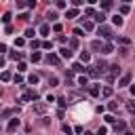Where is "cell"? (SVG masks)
<instances>
[{
    "instance_id": "ee69618b",
    "label": "cell",
    "mask_w": 135,
    "mask_h": 135,
    "mask_svg": "<svg viewBox=\"0 0 135 135\" xmlns=\"http://www.w3.org/2000/svg\"><path fill=\"white\" fill-rule=\"evenodd\" d=\"M76 46H78V40L72 38V40H70V49H76Z\"/></svg>"
},
{
    "instance_id": "74e56055",
    "label": "cell",
    "mask_w": 135,
    "mask_h": 135,
    "mask_svg": "<svg viewBox=\"0 0 135 135\" xmlns=\"http://www.w3.org/2000/svg\"><path fill=\"white\" fill-rule=\"evenodd\" d=\"M11 59H15V61L21 59V53H19V51H13V53H11Z\"/></svg>"
},
{
    "instance_id": "8d00e7d4",
    "label": "cell",
    "mask_w": 135,
    "mask_h": 135,
    "mask_svg": "<svg viewBox=\"0 0 135 135\" xmlns=\"http://www.w3.org/2000/svg\"><path fill=\"white\" fill-rule=\"evenodd\" d=\"M34 36H36V32H34L32 27H30V30H25V38H34Z\"/></svg>"
},
{
    "instance_id": "d4e9b609",
    "label": "cell",
    "mask_w": 135,
    "mask_h": 135,
    "mask_svg": "<svg viewBox=\"0 0 135 135\" xmlns=\"http://www.w3.org/2000/svg\"><path fill=\"white\" fill-rule=\"evenodd\" d=\"M112 93H114L112 86H103V89H101V95H103V97H112Z\"/></svg>"
},
{
    "instance_id": "6f0895ef",
    "label": "cell",
    "mask_w": 135,
    "mask_h": 135,
    "mask_svg": "<svg viewBox=\"0 0 135 135\" xmlns=\"http://www.w3.org/2000/svg\"><path fill=\"white\" fill-rule=\"evenodd\" d=\"M133 129H135V118H133Z\"/></svg>"
},
{
    "instance_id": "52a82bcc",
    "label": "cell",
    "mask_w": 135,
    "mask_h": 135,
    "mask_svg": "<svg viewBox=\"0 0 135 135\" xmlns=\"http://www.w3.org/2000/svg\"><path fill=\"white\" fill-rule=\"evenodd\" d=\"M19 122H21L19 118H11V122H8V127H6V131H8V133H13V131L19 127Z\"/></svg>"
},
{
    "instance_id": "681fc988",
    "label": "cell",
    "mask_w": 135,
    "mask_h": 135,
    "mask_svg": "<svg viewBox=\"0 0 135 135\" xmlns=\"http://www.w3.org/2000/svg\"><path fill=\"white\" fill-rule=\"evenodd\" d=\"M53 32H61V23H53Z\"/></svg>"
},
{
    "instance_id": "816d5d0a",
    "label": "cell",
    "mask_w": 135,
    "mask_h": 135,
    "mask_svg": "<svg viewBox=\"0 0 135 135\" xmlns=\"http://www.w3.org/2000/svg\"><path fill=\"white\" fill-rule=\"evenodd\" d=\"M11 114H15V110H4L2 112V116H11Z\"/></svg>"
},
{
    "instance_id": "c3c4849f",
    "label": "cell",
    "mask_w": 135,
    "mask_h": 135,
    "mask_svg": "<svg viewBox=\"0 0 135 135\" xmlns=\"http://www.w3.org/2000/svg\"><path fill=\"white\" fill-rule=\"evenodd\" d=\"M25 6H27V2H23V0H19V2H17V8H25Z\"/></svg>"
},
{
    "instance_id": "ffe728a7",
    "label": "cell",
    "mask_w": 135,
    "mask_h": 135,
    "mask_svg": "<svg viewBox=\"0 0 135 135\" xmlns=\"http://www.w3.org/2000/svg\"><path fill=\"white\" fill-rule=\"evenodd\" d=\"M0 80H2V82H8V80H13V74H11V72H2V74H0Z\"/></svg>"
},
{
    "instance_id": "6da1fadb",
    "label": "cell",
    "mask_w": 135,
    "mask_h": 135,
    "mask_svg": "<svg viewBox=\"0 0 135 135\" xmlns=\"http://www.w3.org/2000/svg\"><path fill=\"white\" fill-rule=\"evenodd\" d=\"M97 34L101 36V38H105V40H112L114 36H112V27H108V25H99L97 27Z\"/></svg>"
},
{
    "instance_id": "44dd1931",
    "label": "cell",
    "mask_w": 135,
    "mask_h": 135,
    "mask_svg": "<svg viewBox=\"0 0 135 135\" xmlns=\"http://www.w3.org/2000/svg\"><path fill=\"white\" fill-rule=\"evenodd\" d=\"M112 21H114V25H118V27H120V25L124 23V19H122L120 15H114V17H112Z\"/></svg>"
},
{
    "instance_id": "f6af8a7d",
    "label": "cell",
    "mask_w": 135,
    "mask_h": 135,
    "mask_svg": "<svg viewBox=\"0 0 135 135\" xmlns=\"http://www.w3.org/2000/svg\"><path fill=\"white\" fill-rule=\"evenodd\" d=\"M17 70H19V72H25V70H27V65H25V63H23V61H21V63H19V65H17Z\"/></svg>"
},
{
    "instance_id": "d6986e66",
    "label": "cell",
    "mask_w": 135,
    "mask_h": 135,
    "mask_svg": "<svg viewBox=\"0 0 135 135\" xmlns=\"http://www.w3.org/2000/svg\"><path fill=\"white\" fill-rule=\"evenodd\" d=\"M89 93H91L93 97H99V93H101V89H99L97 84H93V86H89Z\"/></svg>"
},
{
    "instance_id": "7402d4cb",
    "label": "cell",
    "mask_w": 135,
    "mask_h": 135,
    "mask_svg": "<svg viewBox=\"0 0 135 135\" xmlns=\"http://www.w3.org/2000/svg\"><path fill=\"white\" fill-rule=\"evenodd\" d=\"M84 30H86V32H93V30H95V23H93L91 19H86V21H84Z\"/></svg>"
},
{
    "instance_id": "9a60e30c",
    "label": "cell",
    "mask_w": 135,
    "mask_h": 135,
    "mask_svg": "<svg viewBox=\"0 0 135 135\" xmlns=\"http://www.w3.org/2000/svg\"><path fill=\"white\" fill-rule=\"evenodd\" d=\"M89 61H91V53L89 51H82L80 53V63H89Z\"/></svg>"
},
{
    "instance_id": "f1b7e54d",
    "label": "cell",
    "mask_w": 135,
    "mask_h": 135,
    "mask_svg": "<svg viewBox=\"0 0 135 135\" xmlns=\"http://www.w3.org/2000/svg\"><path fill=\"white\" fill-rule=\"evenodd\" d=\"M127 110H129L131 114H135V99H133V101H127Z\"/></svg>"
},
{
    "instance_id": "d590c367",
    "label": "cell",
    "mask_w": 135,
    "mask_h": 135,
    "mask_svg": "<svg viewBox=\"0 0 135 135\" xmlns=\"http://www.w3.org/2000/svg\"><path fill=\"white\" fill-rule=\"evenodd\" d=\"M61 129H63L65 135H72V127H70V124H61Z\"/></svg>"
},
{
    "instance_id": "f907efd6",
    "label": "cell",
    "mask_w": 135,
    "mask_h": 135,
    "mask_svg": "<svg viewBox=\"0 0 135 135\" xmlns=\"http://www.w3.org/2000/svg\"><path fill=\"white\" fill-rule=\"evenodd\" d=\"M74 34H76V36H84V34H82V27H76V30H74Z\"/></svg>"
},
{
    "instance_id": "1f68e13d",
    "label": "cell",
    "mask_w": 135,
    "mask_h": 135,
    "mask_svg": "<svg viewBox=\"0 0 135 135\" xmlns=\"http://www.w3.org/2000/svg\"><path fill=\"white\" fill-rule=\"evenodd\" d=\"M11 17H13L11 13H4V15H2V23H6V25H8V23H11Z\"/></svg>"
},
{
    "instance_id": "f546056e",
    "label": "cell",
    "mask_w": 135,
    "mask_h": 135,
    "mask_svg": "<svg viewBox=\"0 0 135 135\" xmlns=\"http://www.w3.org/2000/svg\"><path fill=\"white\" fill-rule=\"evenodd\" d=\"M55 6H57V8H68V2H65V0H57Z\"/></svg>"
},
{
    "instance_id": "2e32d148",
    "label": "cell",
    "mask_w": 135,
    "mask_h": 135,
    "mask_svg": "<svg viewBox=\"0 0 135 135\" xmlns=\"http://www.w3.org/2000/svg\"><path fill=\"white\" fill-rule=\"evenodd\" d=\"M44 110H46V105H44V103H40V101H38V103H34V112H36V114H44Z\"/></svg>"
},
{
    "instance_id": "4dcf8cb0",
    "label": "cell",
    "mask_w": 135,
    "mask_h": 135,
    "mask_svg": "<svg viewBox=\"0 0 135 135\" xmlns=\"http://www.w3.org/2000/svg\"><path fill=\"white\" fill-rule=\"evenodd\" d=\"M101 8H103V11H110V8H112V2H110V0H103V2H101Z\"/></svg>"
},
{
    "instance_id": "b9f144b4",
    "label": "cell",
    "mask_w": 135,
    "mask_h": 135,
    "mask_svg": "<svg viewBox=\"0 0 135 135\" xmlns=\"http://www.w3.org/2000/svg\"><path fill=\"white\" fill-rule=\"evenodd\" d=\"M118 51H120V55H122V57H124V55H129V46H120Z\"/></svg>"
},
{
    "instance_id": "9f6ffc18",
    "label": "cell",
    "mask_w": 135,
    "mask_h": 135,
    "mask_svg": "<svg viewBox=\"0 0 135 135\" xmlns=\"http://www.w3.org/2000/svg\"><path fill=\"white\" fill-rule=\"evenodd\" d=\"M2 63H4V59H2V55H0V65H2Z\"/></svg>"
},
{
    "instance_id": "4fadbf2b",
    "label": "cell",
    "mask_w": 135,
    "mask_h": 135,
    "mask_svg": "<svg viewBox=\"0 0 135 135\" xmlns=\"http://www.w3.org/2000/svg\"><path fill=\"white\" fill-rule=\"evenodd\" d=\"M59 57H65V59H70V57H72V51H70L68 46H61V49H59Z\"/></svg>"
},
{
    "instance_id": "9c48e42d",
    "label": "cell",
    "mask_w": 135,
    "mask_h": 135,
    "mask_svg": "<svg viewBox=\"0 0 135 135\" xmlns=\"http://www.w3.org/2000/svg\"><path fill=\"white\" fill-rule=\"evenodd\" d=\"M93 19H95L99 25H103V21H105V13H103V11H99V13H95V15H93Z\"/></svg>"
},
{
    "instance_id": "484cf974",
    "label": "cell",
    "mask_w": 135,
    "mask_h": 135,
    "mask_svg": "<svg viewBox=\"0 0 135 135\" xmlns=\"http://www.w3.org/2000/svg\"><path fill=\"white\" fill-rule=\"evenodd\" d=\"M103 120H105L108 124H114V122H116V116H114V114H105V116H103Z\"/></svg>"
},
{
    "instance_id": "e0dca14e",
    "label": "cell",
    "mask_w": 135,
    "mask_h": 135,
    "mask_svg": "<svg viewBox=\"0 0 135 135\" xmlns=\"http://www.w3.org/2000/svg\"><path fill=\"white\" fill-rule=\"evenodd\" d=\"M57 17H59V15H57L55 11H49V13H46V19H49L51 23H57Z\"/></svg>"
},
{
    "instance_id": "cb8c5ba5",
    "label": "cell",
    "mask_w": 135,
    "mask_h": 135,
    "mask_svg": "<svg viewBox=\"0 0 135 135\" xmlns=\"http://www.w3.org/2000/svg\"><path fill=\"white\" fill-rule=\"evenodd\" d=\"M72 68H74V72H78V74H82V72H86V68H84L82 63H74Z\"/></svg>"
},
{
    "instance_id": "7bdbcfd3",
    "label": "cell",
    "mask_w": 135,
    "mask_h": 135,
    "mask_svg": "<svg viewBox=\"0 0 135 135\" xmlns=\"http://www.w3.org/2000/svg\"><path fill=\"white\" fill-rule=\"evenodd\" d=\"M55 101H59V105H61V108H65V105H68V101H65V97H59V99H55Z\"/></svg>"
},
{
    "instance_id": "8992f818",
    "label": "cell",
    "mask_w": 135,
    "mask_h": 135,
    "mask_svg": "<svg viewBox=\"0 0 135 135\" xmlns=\"http://www.w3.org/2000/svg\"><path fill=\"white\" fill-rule=\"evenodd\" d=\"M127 84H131V74H122L118 80V86H127Z\"/></svg>"
},
{
    "instance_id": "db71d44e",
    "label": "cell",
    "mask_w": 135,
    "mask_h": 135,
    "mask_svg": "<svg viewBox=\"0 0 135 135\" xmlns=\"http://www.w3.org/2000/svg\"><path fill=\"white\" fill-rule=\"evenodd\" d=\"M122 135H133V133H131V131H124V133H122Z\"/></svg>"
},
{
    "instance_id": "ba28073f",
    "label": "cell",
    "mask_w": 135,
    "mask_h": 135,
    "mask_svg": "<svg viewBox=\"0 0 135 135\" xmlns=\"http://www.w3.org/2000/svg\"><path fill=\"white\" fill-rule=\"evenodd\" d=\"M129 13H131V6H129V4H127V2H124V4H120V6H118V15H120V17H122V15H129Z\"/></svg>"
},
{
    "instance_id": "e575fe53",
    "label": "cell",
    "mask_w": 135,
    "mask_h": 135,
    "mask_svg": "<svg viewBox=\"0 0 135 135\" xmlns=\"http://www.w3.org/2000/svg\"><path fill=\"white\" fill-rule=\"evenodd\" d=\"M27 80H30V84H36V82H38V74H30Z\"/></svg>"
},
{
    "instance_id": "4316f807",
    "label": "cell",
    "mask_w": 135,
    "mask_h": 135,
    "mask_svg": "<svg viewBox=\"0 0 135 135\" xmlns=\"http://www.w3.org/2000/svg\"><path fill=\"white\" fill-rule=\"evenodd\" d=\"M30 46H32V51H38V49L42 46V42H40V40H32V42H30Z\"/></svg>"
},
{
    "instance_id": "30bf717a",
    "label": "cell",
    "mask_w": 135,
    "mask_h": 135,
    "mask_svg": "<svg viewBox=\"0 0 135 135\" xmlns=\"http://www.w3.org/2000/svg\"><path fill=\"white\" fill-rule=\"evenodd\" d=\"M49 32H51V25H49V23H42V25L38 27V34H40V36H49Z\"/></svg>"
},
{
    "instance_id": "7a4b0ae2",
    "label": "cell",
    "mask_w": 135,
    "mask_h": 135,
    "mask_svg": "<svg viewBox=\"0 0 135 135\" xmlns=\"http://www.w3.org/2000/svg\"><path fill=\"white\" fill-rule=\"evenodd\" d=\"M38 97H40V95H38V91H25V93H23V97H21L19 101H21V103H25V101H38Z\"/></svg>"
},
{
    "instance_id": "ab89813d",
    "label": "cell",
    "mask_w": 135,
    "mask_h": 135,
    "mask_svg": "<svg viewBox=\"0 0 135 135\" xmlns=\"http://www.w3.org/2000/svg\"><path fill=\"white\" fill-rule=\"evenodd\" d=\"M78 6H82V0H72V8H78Z\"/></svg>"
},
{
    "instance_id": "11a10c76",
    "label": "cell",
    "mask_w": 135,
    "mask_h": 135,
    "mask_svg": "<svg viewBox=\"0 0 135 135\" xmlns=\"http://www.w3.org/2000/svg\"><path fill=\"white\" fill-rule=\"evenodd\" d=\"M84 135H95V133H91V131H84Z\"/></svg>"
},
{
    "instance_id": "3957f363",
    "label": "cell",
    "mask_w": 135,
    "mask_h": 135,
    "mask_svg": "<svg viewBox=\"0 0 135 135\" xmlns=\"http://www.w3.org/2000/svg\"><path fill=\"white\" fill-rule=\"evenodd\" d=\"M44 59H46V63H49V65H55V68H59V65H61V57H59V55H55V53H49Z\"/></svg>"
},
{
    "instance_id": "603a6c76",
    "label": "cell",
    "mask_w": 135,
    "mask_h": 135,
    "mask_svg": "<svg viewBox=\"0 0 135 135\" xmlns=\"http://www.w3.org/2000/svg\"><path fill=\"white\" fill-rule=\"evenodd\" d=\"M30 59H32V61H34V63H36V61H40V59H42V53H40V51H34V53H32V57H30Z\"/></svg>"
},
{
    "instance_id": "277c9868",
    "label": "cell",
    "mask_w": 135,
    "mask_h": 135,
    "mask_svg": "<svg viewBox=\"0 0 135 135\" xmlns=\"http://www.w3.org/2000/svg\"><path fill=\"white\" fill-rule=\"evenodd\" d=\"M108 72H110L108 74L110 78H116V76H120V65L118 63H112V65H108Z\"/></svg>"
},
{
    "instance_id": "5bb4252c",
    "label": "cell",
    "mask_w": 135,
    "mask_h": 135,
    "mask_svg": "<svg viewBox=\"0 0 135 135\" xmlns=\"http://www.w3.org/2000/svg\"><path fill=\"white\" fill-rule=\"evenodd\" d=\"M86 74H89L91 78H99V76H101V72H99L97 68H86Z\"/></svg>"
},
{
    "instance_id": "bcb514c9",
    "label": "cell",
    "mask_w": 135,
    "mask_h": 135,
    "mask_svg": "<svg viewBox=\"0 0 135 135\" xmlns=\"http://www.w3.org/2000/svg\"><path fill=\"white\" fill-rule=\"evenodd\" d=\"M13 80H15V82H17V84H21V82H23V78H21V76H19V74H15V76H13Z\"/></svg>"
},
{
    "instance_id": "7dc6e473",
    "label": "cell",
    "mask_w": 135,
    "mask_h": 135,
    "mask_svg": "<svg viewBox=\"0 0 135 135\" xmlns=\"http://www.w3.org/2000/svg\"><path fill=\"white\" fill-rule=\"evenodd\" d=\"M105 133H108V129H105V127H99V131H97L95 135H105Z\"/></svg>"
},
{
    "instance_id": "f5cc1de1",
    "label": "cell",
    "mask_w": 135,
    "mask_h": 135,
    "mask_svg": "<svg viewBox=\"0 0 135 135\" xmlns=\"http://www.w3.org/2000/svg\"><path fill=\"white\" fill-rule=\"evenodd\" d=\"M131 95H133V97H135V86H131Z\"/></svg>"
},
{
    "instance_id": "7c38bea8",
    "label": "cell",
    "mask_w": 135,
    "mask_h": 135,
    "mask_svg": "<svg viewBox=\"0 0 135 135\" xmlns=\"http://www.w3.org/2000/svg\"><path fill=\"white\" fill-rule=\"evenodd\" d=\"M101 53H103V55L114 53V44H112V42H105V44H103V49H101Z\"/></svg>"
},
{
    "instance_id": "836d02e7",
    "label": "cell",
    "mask_w": 135,
    "mask_h": 135,
    "mask_svg": "<svg viewBox=\"0 0 135 135\" xmlns=\"http://www.w3.org/2000/svg\"><path fill=\"white\" fill-rule=\"evenodd\" d=\"M93 15H95V11H93L91 6H89V8H84V17H93ZM84 17H82V19H84Z\"/></svg>"
},
{
    "instance_id": "83f0119b",
    "label": "cell",
    "mask_w": 135,
    "mask_h": 135,
    "mask_svg": "<svg viewBox=\"0 0 135 135\" xmlns=\"http://www.w3.org/2000/svg\"><path fill=\"white\" fill-rule=\"evenodd\" d=\"M78 84L80 86H86L89 84V76H78Z\"/></svg>"
},
{
    "instance_id": "5b68a950",
    "label": "cell",
    "mask_w": 135,
    "mask_h": 135,
    "mask_svg": "<svg viewBox=\"0 0 135 135\" xmlns=\"http://www.w3.org/2000/svg\"><path fill=\"white\" fill-rule=\"evenodd\" d=\"M78 15H80V11H78V8H72V6H70V8H65V17H68V19H74V17H78Z\"/></svg>"
},
{
    "instance_id": "60d3db41",
    "label": "cell",
    "mask_w": 135,
    "mask_h": 135,
    "mask_svg": "<svg viewBox=\"0 0 135 135\" xmlns=\"http://www.w3.org/2000/svg\"><path fill=\"white\" fill-rule=\"evenodd\" d=\"M23 44H25V38H17L15 40V46H23Z\"/></svg>"
},
{
    "instance_id": "ac0fdd59",
    "label": "cell",
    "mask_w": 135,
    "mask_h": 135,
    "mask_svg": "<svg viewBox=\"0 0 135 135\" xmlns=\"http://www.w3.org/2000/svg\"><path fill=\"white\" fill-rule=\"evenodd\" d=\"M91 49H93V51H101V49H103V42H101V40H93V42H91Z\"/></svg>"
},
{
    "instance_id": "f35d334b",
    "label": "cell",
    "mask_w": 135,
    "mask_h": 135,
    "mask_svg": "<svg viewBox=\"0 0 135 135\" xmlns=\"http://www.w3.org/2000/svg\"><path fill=\"white\" fill-rule=\"evenodd\" d=\"M108 108H110V112H116V110H118V103H116V101H110Z\"/></svg>"
},
{
    "instance_id": "d6a6232c",
    "label": "cell",
    "mask_w": 135,
    "mask_h": 135,
    "mask_svg": "<svg viewBox=\"0 0 135 135\" xmlns=\"http://www.w3.org/2000/svg\"><path fill=\"white\" fill-rule=\"evenodd\" d=\"M49 84H51V86H57V84H59V78H57V76H51V78H49Z\"/></svg>"
},
{
    "instance_id": "8fae6325",
    "label": "cell",
    "mask_w": 135,
    "mask_h": 135,
    "mask_svg": "<svg viewBox=\"0 0 135 135\" xmlns=\"http://www.w3.org/2000/svg\"><path fill=\"white\" fill-rule=\"evenodd\" d=\"M124 129H127V124H124L122 120H116V122H114V131H116V133H124Z\"/></svg>"
}]
</instances>
